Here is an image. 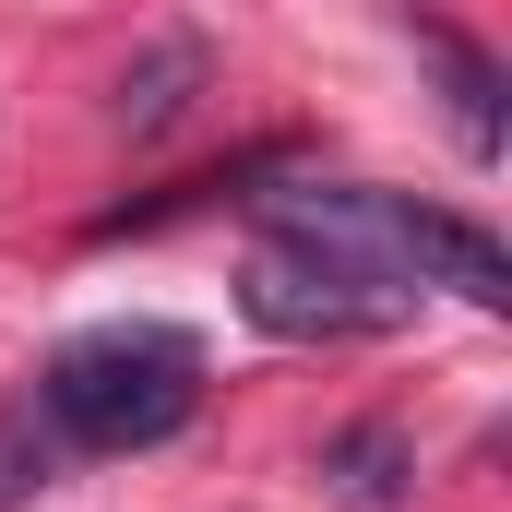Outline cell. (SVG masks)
Returning a JSON list of instances; mask_svg holds the SVG:
<instances>
[{"mask_svg":"<svg viewBox=\"0 0 512 512\" xmlns=\"http://www.w3.org/2000/svg\"><path fill=\"white\" fill-rule=\"evenodd\" d=\"M36 429L60 453H155L203 417V334L179 322H96L36 370Z\"/></svg>","mask_w":512,"mask_h":512,"instance_id":"cell-1","label":"cell"},{"mask_svg":"<svg viewBox=\"0 0 512 512\" xmlns=\"http://www.w3.org/2000/svg\"><path fill=\"white\" fill-rule=\"evenodd\" d=\"M417 286H453L465 310H512V251L477 227V215L429 203V215H417Z\"/></svg>","mask_w":512,"mask_h":512,"instance_id":"cell-4","label":"cell"},{"mask_svg":"<svg viewBox=\"0 0 512 512\" xmlns=\"http://www.w3.org/2000/svg\"><path fill=\"white\" fill-rule=\"evenodd\" d=\"M215 84V48L203 36H155V48H131L120 84H108V120L131 131V143H155V131H179V108Z\"/></svg>","mask_w":512,"mask_h":512,"instance_id":"cell-3","label":"cell"},{"mask_svg":"<svg viewBox=\"0 0 512 512\" xmlns=\"http://www.w3.org/2000/svg\"><path fill=\"white\" fill-rule=\"evenodd\" d=\"M48 477H60V441L36 429V405H0V512H24Z\"/></svg>","mask_w":512,"mask_h":512,"instance_id":"cell-7","label":"cell"},{"mask_svg":"<svg viewBox=\"0 0 512 512\" xmlns=\"http://www.w3.org/2000/svg\"><path fill=\"white\" fill-rule=\"evenodd\" d=\"M322 489L358 501V512H405V501H417V453H405V429H382V417L334 429V441H322Z\"/></svg>","mask_w":512,"mask_h":512,"instance_id":"cell-5","label":"cell"},{"mask_svg":"<svg viewBox=\"0 0 512 512\" xmlns=\"http://www.w3.org/2000/svg\"><path fill=\"white\" fill-rule=\"evenodd\" d=\"M239 310L274 346H370V334L417 322V286H393L382 262H358V251H322L298 227H262L251 262H239Z\"/></svg>","mask_w":512,"mask_h":512,"instance_id":"cell-2","label":"cell"},{"mask_svg":"<svg viewBox=\"0 0 512 512\" xmlns=\"http://www.w3.org/2000/svg\"><path fill=\"white\" fill-rule=\"evenodd\" d=\"M417 48L441 60V84H453V120H465V155L489 167V155L512 143V108H501V60H489V48H465V36H453V24H429V12H417Z\"/></svg>","mask_w":512,"mask_h":512,"instance_id":"cell-6","label":"cell"}]
</instances>
